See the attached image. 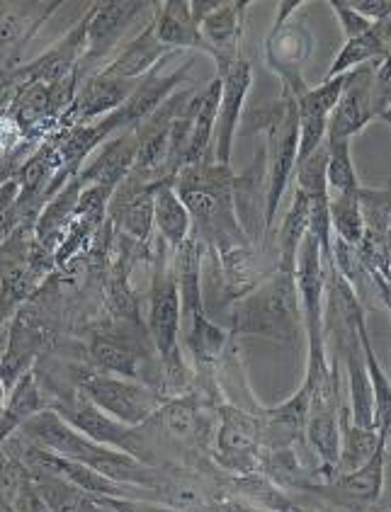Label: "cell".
I'll use <instances>...</instances> for the list:
<instances>
[{
    "label": "cell",
    "mask_w": 391,
    "mask_h": 512,
    "mask_svg": "<svg viewBox=\"0 0 391 512\" xmlns=\"http://www.w3.org/2000/svg\"><path fill=\"white\" fill-rule=\"evenodd\" d=\"M20 432L30 437L34 445L49 449V452L59 454V457L88 466V469L98 471L107 476L110 481L124 483L132 488H144V491H163V481L158 476V469L151 464L139 462L132 454L117 452L105 445H98L83 432H78L73 425H68L59 413L47 411L32 415Z\"/></svg>",
    "instance_id": "1"
},
{
    "label": "cell",
    "mask_w": 391,
    "mask_h": 512,
    "mask_svg": "<svg viewBox=\"0 0 391 512\" xmlns=\"http://www.w3.org/2000/svg\"><path fill=\"white\" fill-rule=\"evenodd\" d=\"M234 180L231 168L219 166L217 161L185 166L173 178L175 190L192 216V226L212 241H226V248H243L246 238L236 216Z\"/></svg>",
    "instance_id": "2"
},
{
    "label": "cell",
    "mask_w": 391,
    "mask_h": 512,
    "mask_svg": "<svg viewBox=\"0 0 391 512\" xmlns=\"http://www.w3.org/2000/svg\"><path fill=\"white\" fill-rule=\"evenodd\" d=\"M255 132L268 134L265 144V170H268V195H265V233L272 231L289 182L299 161V110L297 95L282 85L277 102H268L248 115Z\"/></svg>",
    "instance_id": "3"
},
{
    "label": "cell",
    "mask_w": 391,
    "mask_h": 512,
    "mask_svg": "<svg viewBox=\"0 0 391 512\" xmlns=\"http://www.w3.org/2000/svg\"><path fill=\"white\" fill-rule=\"evenodd\" d=\"M231 331L238 335L292 343L304 331L302 306H299L297 280L292 272L275 270L260 287L251 289L243 299H236L231 311Z\"/></svg>",
    "instance_id": "4"
},
{
    "label": "cell",
    "mask_w": 391,
    "mask_h": 512,
    "mask_svg": "<svg viewBox=\"0 0 391 512\" xmlns=\"http://www.w3.org/2000/svg\"><path fill=\"white\" fill-rule=\"evenodd\" d=\"M175 275H178L180 304H183L180 331L185 328V343L190 347L192 357L200 364L217 362V357H221V352H224L229 335H226L224 328H219L217 323H212L204 316L200 246L192 238L175 250Z\"/></svg>",
    "instance_id": "5"
},
{
    "label": "cell",
    "mask_w": 391,
    "mask_h": 512,
    "mask_svg": "<svg viewBox=\"0 0 391 512\" xmlns=\"http://www.w3.org/2000/svg\"><path fill=\"white\" fill-rule=\"evenodd\" d=\"M78 389L83 391L100 411L119 420V423L129 425V428H139L146 420L158 413L163 406L161 396L156 389L146 386L139 379L115 377V374L105 372H90L78 379Z\"/></svg>",
    "instance_id": "6"
},
{
    "label": "cell",
    "mask_w": 391,
    "mask_h": 512,
    "mask_svg": "<svg viewBox=\"0 0 391 512\" xmlns=\"http://www.w3.org/2000/svg\"><path fill=\"white\" fill-rule=\"evenodd\" d=\"M304 3H280L277 5V20L272 25V30L265 39V59L268 66L280 76V81L285 88L292 90L294 95H302L306 90L304 78H302V66L309 59L311 51H314V37L306 30L302 20H294L297 8H302Z\"/></svg>",
    "instance_id": "7"
},
{
    "label": "cell",
    "mask_w": 391,
    "mask_h": 512,
    "mask_svg": "<svg viewBox=\"0 0 391 512\" xmlns=\"http://www.w3.org/2000/svg\"><path fill=\"white\" fill-rule=\"evenodd\" d=\"M180 323H183V304H180L178 275L175 267L161 258L151 282L149 333L158 357L166 364L168 377L180 369Z\"/></svg>",
    "instance_id": "8"
},
{
    "label": "cell",
    "mask_w": 391,
    "mask_h": 512,
    "mask_svg": "<svg viewBox=\"0 0 391 512\" xmlns=\"http://www.w3.org/2000/svg\"><path fill=\"white\" fill-rule=\"evenodd\" d=\"M51 411H56L61 418L66 420L68 425H73L78 432H83L85 437H90L98 445H105L110 449H117V452L132 454V457L139 459V462L149 464V457H146V445L141 440L139 430L129 428V425L119 423V420L100 411L88 396L83 394L81 389L73 391L71 396H66L64 401L51 403Z\"/></svg>",
    "instance_id": "9"
},
{
    "label": "cell",
    "mask_w": 391,
    "mask_h": 512,
    "mask_svg": "<svg viewBox=\"0 0 391 512\" xmlns=\"http://www.w3.org/2000/svg\"><path fill=\"white\" fill-rule=\"evenodd\" d=\"M387 445L389 440H382L374 449V454L365 464L348 474H338L333 481L311 483V493L333 500L336 505H343L348 510H367L379 503L384 491V464H387Z\"/></svg>",
    "instance_id": "10"
},
{
    "label": "cell",
    "mask_w": 391,
    "mask_h": 512,
    "mask_svg": "<svg viewBox=\"0 0 391 512\" xmlns=\"http://www.w3.org/2000/svg\"><path fill=\"white\" fill-rule=\"evenodd\" d=\"M221 78V100H219V115H217V144H214V161L219 166H229L231 151H234V139L238 122H241L243 105H246L248 90L253 85V68L246 59H238L224 71H219Z\"/></svg>",
    "instance_id": "11"
},
{
    "label": "cell",
    "mask_w": 391,
    "mask_h": 512,
    "mask_svg": "<svg viewBox=\"0 0 391 512\" xmlns=\"http://www.w3.org/2000/svg\"><path fill=\"white\" fill-rule=\"evenodd\" d=\"M345 81L348 76L338 78H323L321 85L316 88H306L302 95H297V110H299V163L309 158L311 153L319 151L326 144L328 134V119L331 112L336 110L340 95H343Z\"/></svg>",
    "instance_id": "12"
},
{
    "label": "cell",
    "mask_w": 391,
    "mask_h": 512,
    "mask_svg": "<svg viewBox=\"0 0 391 512\" xmlns=\"http://www.w3.org/2000/svg\"><path fill=\"white\" fill-rule=\"evenodd\" d=\"M149 3H136V0H110V3H95L83 17L85 27V51L83 61H98L102 56L117 49L119 37L127 32L134 17H139ZM81 61V64H83Z\"/></svg>",
    "instance_id": "13"
},
{
    "label": "cell",
    "mask_w": 391,
    "mask_h": 512,
    "mask_svg": "<svg viewBox=\"0 0 391 512\" xmlns=\"http://www.w3.org/2000/svg\"><path fill=\"white\" fill-rule=\"evenodd\" d=\"M136 85H139V81H122V78L98 71L78 88L76 100L68 107L66 115L61 117V124L68 129L78 127V124L98 122V119L112 115L127 102Z\"/></svg>",
    "instance_id": "14"
},
{
    "label": "cell",
    "mask_w": 391,
    "mask_h": 512,
    "mask_svg": "<svg viewBox=\"0 0 391 512\" xmlns=\"http://www.w3.org/2000/svg\"><path fill=\"white\" fill-rule=\"evenodd\" d=\"M372 68L374 64L362 66L357 68V71L348 73L343 95H340L336 110L331 112V119H328L326 141H353L372 119H377L372 107Z\"/></svg>",
    "instance_id": "15"
},
{
    "label": "cell",
    "mask_w": 391,
    "mask_h": 512,
    "mask_svg": "<svg viewBox=\"0 0 391 512\" xmlns=\"http://www.w3.org/2000/svg\"><path fill=\"white\" fill-rule=\"evenodd\" d=\"M248 3H219L200 22L202 51L217 61L219 71L241 59V39L246 30Z\"/></svg>",
    "instance_id": "16"
},
{
    "label": "cell",
    "mask_w": 391,
    "mask_h": 512,
    "mask_svg": "<svg viewBox=\"0 0 391 512\" xmlns=\"http://www.w3.org/2000/svg\"><path fill=\"white\" fill-rule=\"evenodd\" d=\"M139 153V132H119L105 141L98 149V156L83 170H78V180L83 187L98 185L115 192L117 185L132 173Z\"/></svg>",
    "instance_id": "17"
},
{
    "label": "cell",
    "mask_w": 391,
    "mask_h": 512,
    "mask_svg": "<svg viewBox=\"0 0 391 512\" xmlns=\"http://www.w3.org/2000/svg\"><path fill=\"white\" fill-rule=\"evenodd\" d=\"M263 440V420L253 418L251 413L236 411V408H221L217 445L224 457L234 459L236 464H253Z\"/></svg>",
    "instance_id": "18"
},
{
    "label": "cell",
    "mask_w": 391,
    "mask_h": 512,
    "mask_svg": "<svg viewBox=\"0 0 391 512\" xmlns=\"http://www.w3.org/2000/svg\"><path fill=\"white\" fill-rule=\"evenodd\" d=\"M168 54L170 49L158 42L153 22H149L146 30L139 37H134L129 44H124L115 56V61L107 68H102V71L115 78H122V81H141V78L149 76L153 68L161 66L168 59Z\"/></svg>",
    "instance_id": "19"
},
{
    "label": "cell",
    "mask_w": 391,
    "mask_h": 512,
    "mask_svg": "<svg viewBox=\"0 0 391 512\" xmlns=\"http://www.w3.org/2000/svg\"><path fill=\"white\" fill-rule=\"evenodd\" d=\"M153 229L173 253L192 238V216L175 190L173 178L158 182L156 202H153Z\"/></svg>",
    "instance_id": "20"
},
{
    "label": "cell",
    "mask_w": 391,
    "mask_h": 512,
    "mask_svg": "<svg viewBox=\"0 0 391 512\" xmlns=\"http://www.w3.org/2000/svg\"><path fill=\"white\" fill-rule=\"evenodd\" d=\"M360 338L350 343H340L343 347L345 364H348V386H350V423L362 430H377V408H374V391L370 374L365 367V355H362Z\"/></svg>",
    "instance_id": "21"
},
{
    "label": "cell",
    "mask_w": 391,
    "mask_h": 512,
    "mask_svg": "<svg viewBox=\"0 0 391 512\" xmlns=\"http://www.w3.org/2000/svg\"><path fill=\"white\" fill-rule=\"evenodd\" d=\"M153 30H156L158 42L170 51L178 49H200V22L192 15V5L185 0H168V3L156 5V17H153Z\"/></svg>",
    "instance_id": "22"
},
{
    "label": "cell",
    "mask_w": 391,
    "mask_h": 512,
    "mask_svg": "<svg viewBox=\"0 0 391 512\" xmlns=\"http://www.w3.org/2000/svg\"><path fill=\"white\" fill-rule=\"evenodd\" d=\"M306 442L319 459L323 483L338 476L340 464V408H311L306 423Z\"/></svg>",
    "instance_id": "23"
},
{
    "label": "cell",
    "mask_w": 391,
    "mask_h": 512,
    "mask_svg": "<svg viewBox=\"0 0 391 512\" xmlns=\"http://www.w3.org/2000/svg\"><path fill=\"white\" fill-rule=\"evenodd\" d=\"M391 54L387 39L384 34L379 32L377 22H374L372 30L357 34V37L345 39L343 47H340L338 56L333 59L331 68H328L326 78H338V76H348V73L357 71L362 66L377 64V61L387 59Z\"/></svg>",
    "instance_id": "24"
},
{
    "label": "cell",
    "mask_w": 391,
    "mask_h": 512,
    "mask_svg": "<svg viewBox=\"0 0 391 512\" xmlns=\"http://www.w3.org/2000/svg\"><path fill=\"white\" fill-rule=\"evenodd\" d=\"M83 185L78 180V175H73L66 185H61V190L56 192V197L47 202L44 212L39 214L37 221V236L39 243L44 241V246H49L51 238H64L68 226H71L73 216H76L78 202H81Z\"/></svg>",
    "instance_id": "25"
},
{
    "label": "cell",
    "mask_w": 391,
    "mask_h": 512,
    "mask_svg": "<svg viewBox=\"0 0 391 512\" xmlns=\"http://www.w3.org/2000/svg\"><path fill=\"white\" fill-rule=\"evenodd\" d=\"M309 219H311V202L304 192L294 190L292 204H289L285 219L280 226V263L277 270L292 272L297 270V253L302 248V241L309 233Z\"/></svg>",
    "instance_id": "26"
},
{
    "label": "cell",
    "mask_w": 391,
    "mask_h": 512,
    "mask_svg": "<svg viewBox=\"0 0 391 512\" xmlns=\"http://www.w3.org/2000/svg\"><path fill=\"white\" fill-rule=\"evenodd\" d=\"M88 352L98 372L139 379V355H136V350L127 340H119V335L98 333L90 340Z\"/></svg>",
    "instance_id": "27"
},
{
    "label": "cell",
    "mask_w": 391,
    "mask_h": 512,
    "mask_svg": "<svg viewBox=\"0 0 391 512\" xmlns=\"http://www.w3.org/2000/svg\"><path fill=\"white\" fill-rule=\"evenodd\" d=\"M51 512H112L98 498L59 476H32Z\"/></svg>",
    "instance_id": "28"
},
{
    "label": "cell",
    "mask_w": 391,
    "mask_h": 512,
    "mask_svg": "<svg viewBox=\"0 0 391 512\" xmlns=\"http://www.w3.org/2000/svg\"><path fill=\"white\" fill-rule=\"evenodd\" d=\"M331 229L336 233V241L345 243V246H362L367 233V221L360 192L331 195Z\"/></svg>",
    "instance_id": "29"
},
{
    "label": "cell",
    "mask_w": 391,
    "mask_h": 512,
    "mask_svg": "<svg viewBox=\"0 0 391 512\" xmlns=\"http://www.w3.org/2000/svg\"><path fill=\"white\" fill-rule=\"evenodd\" d=\"M357 338H360L362 355H365V367H367V374H370V381H372L374 408H377V432H379V437L389 440V432H391V379L387 377V372H384L382 364H379L377 355H374L372 343H370V333H367L365 321L357 326Z\"/></svg>",
    "instance_id": "30"
},
{
    "label": "cell",
    "mask_w": 391,
    "mask_h": 512,
    "mask_svg": "<svg viewBox=\"0 0 391 512\" xmlns=\"http://www.w3.org/2000/svg\"><path fill=\"white\" fill-rule=\"evenodd\" d=\"M384 437L377 430H362L350 423L348 408H340V464L338 474H348L372 457Z\"/></svg>",
    "instance_id": "31"
},
{
    "label": "cell",
    "mask_w": 391,
    "mask_h": 512,
    "mask_svg": "<svg viewBox=\"0 0 391 512\" xmlns=\"http://www.w3.org/2000/svg\"><path fill=\"white\" fill-rule=\"evenodd\" d=\"M328 161H326V180L331 195H345V192H360V178L353 163V151H350L348 139L326 141Z\"/></svg>",
    "instance_id": "32"
},
{
    "label": "cell",
    "mask_w": 391,
    "mask_h": 512,
    "mask_svg": "<svg viewBox=\"0 0 391 512\" xmlns=\"http://www.w3.org/2000/svg\"><path fill=\"white\" fill-rule=\"evenodd\" d=\"M156 418H161L163 428L178 440H190L197 430V411L190 398H175L158 408Z\"/></svg>",
    "instance_id": "33"
},
{
    "label": "cell",
    "mask_w": 391,
    "mask_h": 512,
    "mask_svg": "<svg viewBox=\"0 0 391 512\" xmlns=\"http://www.w3.org/2000/svg\"><path fill=\"white\" fill-rule=\"evenodd\" d=\"M372 107L377 117L391 112V54L372 68Z\"/></svg>",
    "instance_id": "34"
},
{
    "label": "cell",
    "mask_w": 391,
    "mask_h": 512,
    "mask_svg": "<svg viewBox=\"0 0 391 512\" xmlns=\"http://www.w3.org/2000/svg\"><path fill=\"white\" fill-rule=\"evenodd\" d=\"M328 5H331L333 13H336V17H338L345 39L357 37V34L372 30L374 27L372 20H367V17H362L355 8H350L348 0H333V3H328Z\"/></svg>",
    "instance_id": "35"
},
{
    "label": "cell",
    "mask_w": 391,
    "mask_h": 512,
    "mask_svg": "<svg viewBox=\"0 0 391 512\" xmlns=\"http://www.w3.org/2000/svg\"><path fill=\"white\" fill-rule=\"evenodd\" d=\"M98 500L112 512H185V510L173 508V505L153 503V500H144V498H98Z\"/></svg>",
    "instance_id": "36"
},
{
    "label": "cell",
    "mask_w": 391,
    "mask_h": 512,
    "mask_svg": "<svg viewBox=\"0 0 391 512\" xmlns=\"http://www.w3.org/2000/svg\"><path fill=\"white\" fill-rule=\"evenodd\" d=\"M384 260H387V270H389V277H391V224L387 229V236H384Z\"/></svg>",
    "instance_id": "37"
},
{
    "label": "cell",
    "mask_w": 391,
    "mask_h": 512,
    "mask_svg": "<svg viewBox=\"0 0 391 512\" xmlns=\"http://www.w3.org/2000/svg\"><path fill=\"white\" fill-rule=\"evenodd\" d=\"M8 398H10V389L3 381V377H0V413H3V408L8 406Z\"/></svg>",
    "instance_id": "38"
},
{
    "label": "cell",
    "mask_w": 391,
    "mask_h": 512,
    "mask_svg": "<svg viewBox=\"0 0 391 512\" xmlns=\"http://www.w3.org/2000/svg\"><path fill=\"white\" fill-rule=\"evenodd\" d=\"M379 119H384V122H387V124H389V127H391V112H384V115H382V117H379Z\"/></svg>",
    "instance_id": "39"
},
{
    "label": "cell",
    "mask_w": 391,
    "mask_h": 512,
    "mask_svg": "<svg viewBox=\"0 0 391 512\" xmlns=\"http://www.w3.org/2000/svg\"><path fill=\"white\" fill-rule=\"evenodd\" d=\"M389 440H391V432H389Z\"/></svg>",
    "instance_id": "40"
}]
</instances>
